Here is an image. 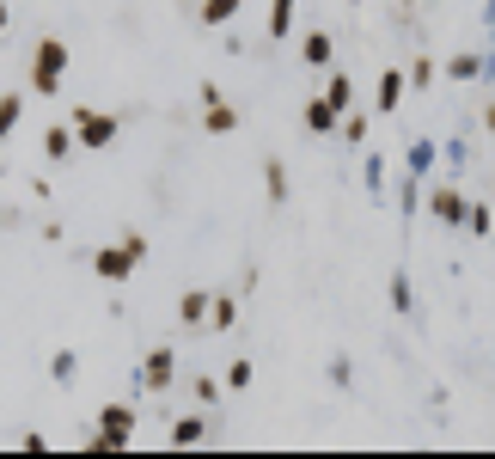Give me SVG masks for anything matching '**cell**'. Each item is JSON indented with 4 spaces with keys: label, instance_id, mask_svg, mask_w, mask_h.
I'll use <instances>...</instances> for the list:
<instances>
[{
    "label": "cell",
    "instance_id": "6da1fadb",
    "mask_svg": "<svg viewBox=\"0 0 495 459\" xmlns=\"http://www.w3.org/2000/svg\"><path fill=\"white\" fill-rule=\"evenodd\" d=\"M141 264H147V239L141 233H123V246L92 251V276H98V282H129Z\"/></svg>",
    "mask_w": 495,
    "mask_h": 459
},
{
    "label": "cell",
    "instance_id": "7a4b0ae2",
    "mask_svg": "<svg viewBox=\"0 0 495 459\" xmlns=\"http://www.w3.org/2000/svg\"><path fill=\"white\" fill-rule=\"evenodd\" d=\"M62 74H68V43H62V37H37V49H31V92L37 99H55V92H62Z\"/></svg>",
    "mask_w": 495,
    "mask_h": 459
},
{
    "label": "cell",
    "instance_id": "3957f363",
    "mask_svg": "<svg viewBox=\"0 0 495 459\" xmlns=\"http://www.w3.org/2000/svg\"><path fill=\"white\" fill-rule=\"evenodd\" d=\"M129 435H135V404H105V411H98V429L86 435V447H92V454H123Z\"/></svg>",
    "mask_w": 495,
    "mask_h": 459
},
{
    "label": "cell",
    "instance_id": "277c9868",
    "mask_svg": "<svg viewBox=\"0 0 495 459\" xmlns=\"http://www.w3.org/2000/svg\"><path fill=\"white\" fill-rule=\"evenodd\" d=\"M68 129H73V142L80 147H92V153H98V147H110L116 142V129H123V117H110V110H68Z\"/></svg>",
    "mask_w": 495,
    "mask_h": 459
},
{
    "label": "cell",
    "instance_id": "5b68a950",
    "mask_svg": "<svg viewBox=\"0 0 495 459\" xmlns=\"http://www.w3.org/2000/svg\"><path fill=\"white\" fill-rule=\"evenodd\" d=\"M177 380V350H147L141 374H135V392H166Z\"/></svg>",
    "mask_w": 495,
    "mask_h": 459
},
{
    "label": "cell",
    "instance_id": "8992f818",
    "mask_svg": "<svg viewBox=\"0 0 495 459\" xmlns=\"http://www.w3.org/2000/svg\"><path fill=\"white\" fill-rule=\"evenodd\" d=\"M202 129H209V135H233V129H239V110L226 105V99H209V110H202Z\"/></svg>",
    "mask_w": 495,
    "mask_h": 459
},
{
    "label": "cell",
    "instance_id": "52a82bcc",
    "mask_svg": "<svg viewBox=\"0 0 495 459\" xmlns=\"http://www.w3.org/2000/svg\"><path fill=\"white\" fill-rule=\"evenodd\" d=\"M428 214H434V221H447V227H459L465 196H459V190H434V196H428Z\"/></svg>",
    "mask_w": 495,
    "mask_h": 459
},
{
    "label": "cell",
    "instance_id": "ba28073f",
    "mask_svg": "<svg viewBox=\"0 0 495 459\" xmlns=\"http://www.w3.org/2000/svg\"><path fill=\"white\" fill-rule=\"evenodd\" d=\"M459 227L471 233V239H490V233H495V214H490V203H465Z\"/></svg>",
    "mask_w": 495,
    "mask_h": 459
},
{
    "label": "cell",
    "instance_id": "9c48e42d",
    "mask_svg": "<svg viewBox=\"0 0 495 459\" xmlns=\"http://www.w3.org/2000/svg\"><path fill=\"white\" fill-rule=\"evenodd\" d=\"M300 62H306V68H330V31H306L300 37Z\"/></svg>",
    "mask_w": 495,
    "mask_h": 459
},
{
    "label": "cell",
    "instance_id": "30bf717a",
    "mask_svg": "<svg viewBox=\"0 0 495 459\" xmlns=\"http://www.w3.org/2000/svg\"><path fill=\"white\" fill-rule=\"evenodd\" d=\"M337 117H343V110L330 105V99H312V105H306V129H312V135H330V129H337Z\"/></svg>",
    "mask_w": 495,
    "mask_h": 459
},
{
    "label": "cell",
    "instance_id": "8fae6325",
    "mask_svg": "<svg viewBox=\"0 0 495 459\" xmlns=\"http://www.w3.org/2000/svg\"><path fill=\"white\" fill-rule=\"evenodd\" d=\"M202 318H209V294L202 288H183L177 294V325H202Z\"/></svg>",
    "mask_w": 495,
    "mask_h": 459
},
{
    "label": "cell",
    "instance_id": "7c38bea8",
    "mask_svg": "<svg viewBox=\"0 0 495 459\" xmlns=\"http://www.w3.org/2000/svg\"><path fill=\"white\" fill-rule=\"evenodd\" d=\"M239 6H245V0H202V13H196V19H202L209 31H220V25H233V19H239Z\"/></svg>",
    "mask_w": 495,
    "mask_h": 459
},
{
    "label": "cell",
    "instance_id": "4fadbf2b",
    "mask_svg": "<svg viewBox=\"0 0 495 459\" xmlns=\"http://www.w3.org/2000/svg\"><path fill=\"white\" fill-rule=\"evenodd\" d=\"M397 105H404V68H386L380 74V117H391Z\"/></svg>",
    "mask_w": 495,
    "mask_h": 459
},
{
    "label": "cell",
    "instance_id": "5bb4252c",
    "mask_svg": "<svg viewBox=\"0 0 495 459\" xmlns=\"http://www.w3.org/2000/svg\"><path fill=\"white\" fill-rule=\"evenodd\" d=\"M233 318H239V307H233V294H209V331H233Z\"/></svg>",
    "mask_w": 495,
    "mask_h": 459
},
{
    "label": "cell",
    "instance_id": "9a60e30c",
    "mask_svg": "<svg viewBox=\"0 0 495 459\" xmlns=\"http://www.w3.org/2000/svg\"><path fill=\"white\" fill-rule=\"evenodd\" d=\"M209 435V417H177L172 423V447H196Z\"/></svg>",
    "mask_w": 495,
    "mask_h": 459
},
{
    "label": "cell",
    "instance_id": "2e32d148",
    "mask_svg": "<svg viewBox=\"0 0 495 459\" xmlns=\"http://www.w3.org/2000/svg\"><path fill=\"white\" fill-rule=\"evenodd\" d=\"M263 190H269V203H287V166L282 160H263Z\"/></svg>",
    "mask_w": 495,
    "mask_h": 459
},
{
    "label": "cell",
    "instance_id": "e0dca14e",
    "mask_svg": "<svg viewBox=\"0 0 495 459\" xmlns=\"http://www.w3.org/2000/svg\"><path fill=\"white\" fill-rule=\"evenodd\" d=\"M43 153H49V160H68V153H73V129H68V123H55V129L43 135Z\"/></svg>",
    "mask_w": 495,
    "mask_h": 459
},
{
    "label": "cell",
    "instance_id": "ac0fdd59",
    "mask_svg": "<svg viewBox=\"0 0 495 459\" xmlns=\"http://www.w3.org/2000/svg\"><path fill=\"white\" fill-rule=\"evenodd\" d=\"M287 31H294V0H269V37L282 43Z\"/></svg>",
    "mask_w": 495,
    "mask_h": 459
},
{
    "label": "cell",
    "instance_id": "d6986e66",
    "mask_svg": "<svg viewBox=\"0 0 495 459\" xmlns=\"http://www.w3.org/2000/svg\"><path fill=\"white\" fill-rule=\"evenodd\" d=\"M447 74H453V80H477V74H483V56L459 49V56H447Z\"/></svg>",
    "mask_w": 495,
    "mask_h": 459
},
{
    "label": "cell",
    "instance_id": "ffe728a7",
    "mask_svg": "<svg viewBox=\"0 0 495 459\" xmlns=\"http://www.w3.org/2000/svg\"><path fill=\"white\" fill-rule=\"evenodd\" d=\"M434 160H440V147L416 142V147H410V178H428V172H434Z\"/></svg>",
    "mask_w": 495,
    "mask_h": 459
},
{
    "label": "cell",
    "instance_id": "44dd1931",
    "mask_svg": "<svg viewBox=\"0 0 495 459\" xmlns=\"http://www.w3.org/2000/svg\"><path fill=\"white\" fill-rule=\"evenodd\" d=\"M324 99H330L337 110H349V105H354V80H349V74H330V86H324Z\"/></svg>",
    "mask_w": 495,
    "mask_h": 459
},
{
    "label": "cell",
    "instance_id": "7402d4cb",
    "mask_svg": "<svg viewBox=\"0 0 495 459\" xmlns=\"http://www.w3.org/2000/svg\"><path fill=\"white\" fill-rule=\"evenodd\" d=\"M19 117H25V99H19V92H6V99H0V135H13V129H19Z\"/></svg>",
    "mask_w": 495,
    "mask_h": 459
},
{
    "label": "cell",
    "instance_id": "603a6c76",
    "mask_svg": "<svg viewBox=\"0 0 495 459\" xmlns=\"http://www.w3.org/2000/svg\"><path fill=\"white\" fill-rule=\"evenodd\" d=\"M49 374H55L62 386H68L73 374H80V355H73V350H55V355H49Z\"/></svg>",
    "mask_w": 495,
    "mask_h": 459
},
{
    "label": "cell",
    "instance_id": "cb8c5ba5",
    "mask_svg": "<svg viewBox=\"0 0 495 459\" xmlns=\"http://www.w3.org/2000/svg\"><path fill=\"white\" fill-rule=\"evenodd\" d=\"M337 129H343V142H367V110H349V117H337Z\"/></svg>",
    "mask_w": 495,
    "mask_h": 459
},
{
    "label": "cell",
    "instance_id": "d4e9b609",
    "mask_svg": "<svg viewBox=\"0 0 495 459\" xmlns=\"http://www.w3.org/2000/svg\"><path fill=\"white\" fill-rule=\"evenodd\" d=\"M391 307H397V313H410V307H416V288H410V276H391Z\"/></svg>",
    "mask_w": 495,
    "mask_h": 459
},
{
    "label": "cell",
    "instance_id": "484cf974",
    "mask_svg": "<svg viewBox=\"0 0 495 459\" xmlns=\"http://www.w3.org/2000/svg\"><path fill=\"white\" fill-rule=\"evenodd\" d=\"M251 374H257V368H251L245 355H239V361L226 368V392H245V386H251Z\"/></svg>",
    "mask_w": 495,
    "mask_h": 459
},
{
    "label": "cell",
    "instance_id": "4316f807",
    "mask_svg": "<svg viewBox=\"0 0 495 459\" xmlns=\"http://www.w3.org/2000/svg\"><path fill=\"white\" fill-rule=\"evenodd\" d=\"M434 74H440V68H434V62L422 56V62H410V74H404V86H434Z\"/></svg>",
    "mask_w": 495,
    "mask_h": 459
},
{
    "label": "cell",
    "instance_id": "83f0119b",
    "mask_svg": "<svg viewBox=\"0 0 495 459\" xmlns=\"http://www.w3.org/2000/svg\"><path fill=\"white\" fill-rule=\"evenodd\" d=\"M330 380H337V386H349V380H354V368H349V355H337V361H330Z\"/></svg>",
    "mask_w": 495,
    "mask_h": 459
},
{
    "label": "cell",
    "instance_id": "f1b7e54d",
    "mask_svg": "<svg viewBox=\"0 0 495 459\" xmlns=\"http://www.w3.org/2000/svg\"><path fill=\"white\" fill-rule=\"evenodd\" d=\"M19 447H25V454H49V435H37L31 429V435H19Z\"/></svg>",
    "mask_w": 495,
    "mask_h": 459
},
{
    "label": "cell",
    "instance_id": "f546056e",
    "mask_svg": "<svg viewBox=\"0 0 495 459\" xmlns=\"http://www.w3.org/2000/svg\"><path fill=\"white\" fill-rule=\"evenodd\" d=\"M483 129H490V142H495V105H490V110H483Z\"/></svg>",
    "mask_w": 495,
    "mask_h": 459
},
{
    "label": "cell",
    "instance_id": "4dcf8cb0",
    "mask_svg": "<svg viewBox=\"0 0 495 459\" xmlns=\"http://www.w3.org/2000/svg\"><path fill=\"white\" fill-rule=\"evenodd\" d=\"M6 25H13V13H6V0H0V37H6Z\"/></svg>",
    "mask_w": 495,
    "mask_h": 459
},
{
    "label": "cell",
    "instance_id": "1f68e13d",
    "mask_svg": "<svg viewBox=\"0 0 495 459\" xmlns=\"http://www.w3.org/2000/svg\"><path fill=\"white\" fill-rule=\"evenodd\" d=\"M490 196H495V172H490Z\"/></svg>",
    "mask_w": 495,
    "mask_h": 459
}]
</instances>
